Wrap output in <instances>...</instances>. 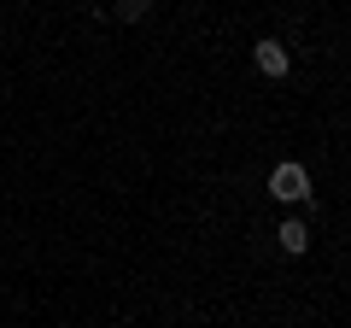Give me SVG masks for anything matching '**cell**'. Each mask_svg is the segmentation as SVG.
Returning a JSON list of instances; mask_svg holds the SVG:
<instances>
[{
    "instance_id": "obj_1",
    "label": "cell",
    "mask_w": 351,
    "mask_h": 328,
    "mask_svg": "<svg viewBox=\"0 0 351 328\" xmlns=\"http://www.w3.org/2000/svg\"><path fill=\"white\" fill-rule=\"evenodd\" d=\"M269 194L276 200H311V170L304 164H276V176H269Z\"/></svg>"
},
{
    "instance_id": "obj_2",
    "label": "cell",
    "mask_w": 351,
    "mask_h": 328,
    "mask_svg": "<svg viewBox=\"0 0 351 328\" xmlns=\"http://www.w3.org/2000/svg\"><path fill=\"white\" fill-rule=\"evenodd\" d=\"M287 47H281V41H258V71L263 76H287Z\"/></svg>"
},
{
    "instance_id": "obj_3",
    "label": "cell",
    "mask_w": 351,
    "mask_h": 328,
    "mask_svg": "<svg viewBox=\"0 0 351 328\" xmlns=\"http://www.w3.org/2000/svg\"><path fill=\"white\" fill-rule=\"evenodd\" d=\"M276 240L287 246V253H304V246H311V229H304V223H293V217H287V223L276 229Z\"/></svg>"
},
{
    "instance_id": "obj_4",
    "label": "cell",
    "mask_w": 351,
    "mask_h": 328,
    "mask_svg": "<svg viewBox=\"0 0 351 328\" xmlns=\"http://www.w3.org/2000/svg\"><path fill=\"white\" fill-rule=\"evenodd\" d=\"M147 12H152V0H117V18H129V24L147 18Z\"/></svg>"
}]
</instances>
